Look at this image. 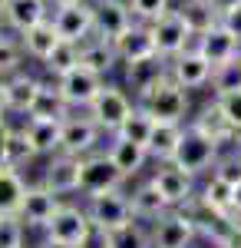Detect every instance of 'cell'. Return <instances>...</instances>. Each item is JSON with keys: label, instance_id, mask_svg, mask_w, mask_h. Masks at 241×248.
I'll return each mask as SVG.
<instances>
[{"label": "cell", "instance_id": "6da1fadb", "mask_svg": "<svg viewBox=\"0 0 241 248\" xmlns=\"http://www.w3.org/2000/svg\"><path fill=\"white\" fill-rule=\"evenodd\" d=\"M139 109H146L155 123H185L188 116V90H182L172 77L155 83L149 93L136 99Z\"/></svg>", "mask_w": 241, "mask_h": 248}, {"label": "cell", "instance_id": "7a4b0ae2", "mask_svg": "<svg viewBox=\"0 0 241 248\" xmlns=\"http://www.w3.org/2000/svg\"><path fill=\"white\" fill-rule=\"evenodd\" d=\"M43 232H46L50 242H60V245H70V248H90V242L96 238V225L86 205H73V202H63V209L56 212L53 222Z\"/></svg>", "mask_w": 241, "mask_h": 248}, {"label": "cell", "instance_id": "3957f363", "mask_svg": "<svg viewBox=\"0 0 241 248\" xmlns=\"http://www.w3.org/2000/svg\"><path fill=\"white\" fill-rule=\"evenodd\" d=\"M132 109H136V96H129L126 86L106 83V86L99 90V96L90 103L86 113H90V119H93L103 133L112 136V133H119V126L132 116Z\"/></svg>", "mask_w": 241, "mask_h": 248}, {"label": "cell", "instance_id": "277c9868", "mask_svg": "<svg viewBox=\"0 0 241 248\" xmlns=\"http://www.w3.org/2000/svg\"><path fill=\"white\" fill-rule=\"evenodd\" d=\"M218 159H222V149H218V142H211L208 136H202L198 129H192L185 123V136H182V142H179V149H175V166L179 169L192 172L195 179L198 175H208V172L218 166Z\"/></svg>", "mask_w": 241, "mask_h": 248}, {"label": "cell", "instance_id": "5b68a950", "mask_svg": "<svg viewBox=\"0 0 241 248\" xmlns=\"http://www.w3.org/2000/svg\"><path fill=\"white\" fill-rule=\"evenodd\" d=\"M129 179L116 169V162L109 159L106 149H99L93 155H83V169H79V192L90 195H103V192H116L122 189Z\"/></svg>", "mask_w": 241, "mask_h": 248}, {"label": "cell", "instance_id": "8992f818", "mask_svg": "<svg viewBox=\"0 0 241 248\" xmlns=\"http://www.w3.org/2000/svg\"><path fill=\"white\" fill-rule=\"evenodd\" d=\"M152 186L159 189V195L168 202V209H188L198 199V186L195 175L185 169H179L175 162H159L152 172Z\"/></svg>", "mask_w": 241, "mask_h": 248}, {"label": "cell", "instance_id": "52a82bcc", "mask_svg": "<svg viewBox=\"0 0 241 248\" xmlns=\"http://www.w3.org/2000/svg\"><path fill=\"white\" fill-rule=\"evenodd\" d=\"M86 212H90V218H93L96 232L122 229V225L132 222L129 192L116 189V192H103V195H90V199H86Z\"/></svg>", "mask_w": 241, "mask_h": 248}, {"label": "cell", "instance_id": "ba28073f", "mask_svg": "<svg viewBox=\"0 0 241 248\" xmlns=\"http://www.w3.org/2000/svg\"><path fill=\"white\" fill-rule=\"evenodd\" d=\"M56 33L60 40L66 43H86L90 37H96V10H93V0H83V3H70V7H56L53 14Z\"/></svg>", "mask_w": 241, "mask_h": 248}, {"label": "cell", "instance_id": "9c48e42d", "mask_svg": "<svg viewBox=\"0 0 241 248\" xmlns=\"http://www.w3.org/2000/svg\"><path fill=\"white\" fill-rule=\"evenodd\" d=\"M149 235L152 248H192V242L198 238V225L185 209H172L155 225H149Z\"/></svg>", "mask_w": 241, "mask_h": 248}, {"label": "cell", "instance_id": "30bf717a", "mask_svg": "<svg viewBox=\"0 0 241 248\" xmlns=\"http://www.w3.org/2000/svg\"><path fill=\"white\" fill-rule=\"evenodd\" d=\"M149 27H152V37H155V53L166 57V60H175L179 53H185L188 46H195V37L188 33L179 7H172L168 14H162L155 23H149Z\"/></svg>", "mask_w": 241, "mask_h": 248}, {"label": "cell", "instance_id": "8fae6325", "mask_svg": "<svg viewBox=\"0 0 241 248\" xmlns=\"http://www.w3.org/2000/svg\"><path fill=\"white\" fill-rule=\"evenodd\" d=\"M103 129L96 126L90 113L83 116H70V119H63V139H60V153L66 155H76V159H83V155H93L99 153V142H103Z\"/></svg>", "mask_w": 241, "mask_h": 248}, {"label": "cell", "instance_id": "7c38bea8", "mask_svg": "<svg viewBox=\"0 0 241 248\" xmlns=\"http://www.w3.org/2000/svg\"><path fill=\"white\" fill-rule=\"evenodd\" d=\"M63 209V195H56L50 186L43 182H33L27 195H23V205H20L17 218L27 225V229H46L53 222V215Z\"/></svg>", "mask_w": 241, "mask_h": 248}, {"label": "cell", "instance_id": "4fadbf2b", "mask_svg": "<svg viewBox=\"0 0 241 248\" xmlns=\"http://www.w3.org/2000/svg\"><path fill=\"white\" fill-rule=\"evenodd\" d=\"M211 73H215V66H211L195 46H188L185 53H179L175 60H168V77L175 79L182 90H202V86H211Z\"/></svg>", "mask_w": 241, "mask_h": 248}, {"label": "cell", "instance_id": "5bb4252c", "mask_svg": "<svg viewBox=\"0 0 241 248\" xmlns=\"http://www.w3.org/2000/svg\"><path fill=\"white\" fill-rule=\"evenodd\" d=\"M60 83V93L66 96V103H70V109H90V103H93L99 90L106 86V79L96 77L93 70H86V66H76L73 73H66L63 79H56Z\"/></svg>", "mask_w": 241, "mask_h": 248}, {"label": "cell", "instance_id": "9a60e30c", "mask_svg": "<svg viewBox=\"0 0 241 248\" xmlns=\"http://www.w3.org/2000/svg\"><path fill=\"white\" fill-rule=\"evenodd\" d=\"M188 126L192 129H198L202 136H208L211 142H218V149L228 153V149H235V129H231V123L225 119L222 106H218V99L211 96V103H205L198 113L188 119Z\"/></svg>", "mask_w": 241, "mask_h": 248}, {"label": "cell", "instance_id": "2e32d148", "mask_svg": "<svg viewBox=\"0 0 241 248\" xmlns=\"http://www.w3.org/2000/svg\"><path fill=\"white\" fill-rule=\"evenodd\" d=\"M93 10H96V37L109 40V43H116L136 23L126 0H93Z\"/></svg>", "mask_w": 241, "mask_h": 248}, {"label": "cell", "instance_id": "e0dca14e", "mask_svg": "<svg viewBox=\"0 0 241 248\" xmlns=\"http://www.w3.org/2000/svg\"><path fill=\"white\" fill-rule=\"evenodd\" d=\"M79 169H83V159L56 153V155H50V162H46V169L40 175V182L50 186L56 195H73V192H79Z\"/></svg>", "mask_w": 241, "mask_h": 248}, {"label": "cell", "instance_id": "ac0fdd59", "mask_svg": "<svg viewBox=\"0 0 241 248\" xmlns=\"http://www.w3.org/2000/svg\"><path fill=\"white\" fill-rule=\"evenodd\" d=\"M122 77H126V90H132V96L139 99V96L149 93L155 83H162V79L168 77V60L155 53V57L126 63V66H122Z\"/></svg>", "mask_w": 241, "mask_h": 248}, {"label": "cell", "instance_id": "d6986e66", "mask_svg": "<svg viewBox=\"0 0 241 248\" xmlns=\"http://www.w3.org/2000/svg\"><path fill=\"white\" fill-rule=\"evenodd\" d=\"M43 20H50V0H7L3 3V23L14 37L27 33Z\"/></svg>", "mask_w": 241, "mask_h": 248}, {"label": "cell", "instance_id": "ffe728a7", "mask_svg": "<svg viewBox=\"0 0 241 248\" xmlns=\"http://www.w3.org/2000/svg\"><path fill=\"white\" fill-rule=\"evenodd\" d=\"M195 50H198L211 66H222V63H228V60H235L241 53V40L235 37L225 23H218L211 33L195 37Z\"/></svg>", "mask_w": 241, "mask_h": 248}, {"label": "cell", "instance_id": "44dd1931", "mask_svg": "<svg viewBox=\"0 0 241 248\" xmlns=\"http://www.w3.org/2000/svg\"><path fill=\"white\" fill-rule=\"evenodd\" d=\"M129 205H132V218L142 222V225H155L162 215H168V202L159 195V189L152 186V179L139 182L136 189L129 192Z\"/></svg>", "mask_w": 241, "mask_h": 248}, {"label": "cell", "instance_id": "7402d4cb", "mask_svg": "<svg viewBox=\"0 0 241 248\" xmlns=\"http://www.w3.org/2000/svg\"><path fill=\"white\" fill-rule=\"evenodd\" d=\"M116 46V57L119 63H136V60H146V57H155V37H152V27L149 23H132L122 37L112 43Z\"/></svg>", "mask_w": 241, "mask_h": 248}, {"label": "cell", "instance_id": "603a6c76", "mask_svg": "<svg viewBox=\"0 0 241 248\" xmlns=\"http://www.w3.org/2000/svg\"><path fill=\"white\" fill-rule=\"evenodd\" d=\"M106 153H109V159L116 162V169L122 172L126 179H136L139 172L146 169V162L152 159L146 146H139V142H129V139H122V136H109V142H106Z\"/></svg>", "mask_w": 241, "mask_h": 248}, {"label": "cell", "instance_id": "cb8c5ba5", "mask_svg": "<svg viewBox=\"0 0 241 248\" xmlns=\"http://www.w3.org/2000/svg\"><path fill=\"white\" fill-rule=\"evenodd\" d=\"M73 109H70V103H66V96L60 93V83L56 79H43L40 83V93L33 99V109L27 119H56V123H63V119H70Z\"/></svg>", "mask_w": 241, "mask_h": 248}, {"label": "cell", "instance_id": "d4e9b609", "mask_svg": "<svg viewBox=\"0 0 241 248\" xmlns=\"http://www.w3.org/2000/svg\"><path fill=\"white\" fill-rule=\"evenodd\" d=\"M79 66L93 70L96 77H109L116 66H122L119 57H116V46L109 40H99V37H90L86 43H79Z\"/></svg>", "mask_w": 241, "mask_h": 248}, {"label": "cell", "instance_id": "484cf974", "mask_svg": "<svg viewBox=\"0 0 241 248\" xmlns=\"http://www.w3.org/2000/svg\"><path fill=\"white\" fill-rule=\"evenodd\" d=\"M23 133H27V139L37 149L40 159H50V155L60 153L63 123H56V119H23Z\"/></svg>", "mask_w": 241, "mask_h": 248}, {"label": "cell", "instance_id": "4316f807", "mask_svg": "<svg viewBox=\"0 0 241 248\" xmlns=\"http://www.w3.org/2000/svg\"><path fill=\"white\" fill-rule=\"evenodd\" d=\"M20 46H23L27 60L43 63V60L60 46V33H56L53 20H43V23H37V27H30L27 33H20Z\"/></svg>", "mask_w": 241, "mask_h": 248}, {"label": "cell", "instance_id": "83f0119b", "mask_svg": "<svg viewBox=\"0 0 241 248\" xmlns=\"http://www.w3.org/2000/svg\"><path fill=\"white\" fill-rule=\"evenodd\" d=\"M40 83L43 79L37 77V73H30V70H20L17 77L7 79V93H10V113L14 116H30V109H33V99H37L40 93Z\"/></svg>", "mask_w": 241, "mask_h": 248}, {"label": "cell", "instance_id": "f1b7e54d", "mask_svg": "<svg viewBox=\"0 0 241 248\" xmlns=\"http://www.w3.org/2000/svg\"><path fill=\"white\" fill-rule=\"evenodd\" d=\"M182 136H185V123H155L152 139H149V146H146L149 155H152V162H155V166H159V162H172L179 142H182Z\"/></svg>", "mask_w": 241, "mask_h": 248}, {"label": "cell", "instance_id": "f546056e", "mask_svg": "<svg viewBox=\"0 0 241 248\" xmlns=\"http://www.w3.org/2000/svg\"><path fill=\"white\" fill-rule=\"evenodd\" d=\"M231 202H235V186L225 182L222 175L208 172V179H205L202 189H198V205H205V209L215 212V215H231Z\"/></svg>", "mask_w": 241, "mask_h": 248}, {"label": "cell", "instance_id": "4dcf8cb0", "mask_svg": "<svg viewBox=\"0 0 241 248\" xmlns=\"http://www.w3.org/2000/svg\"><path fill=\"white\" fill-rule=\"evenodd\" d=\"M30 189V182L23 179V172L14 166H3L0 169V218L3 215H17L23 205V195Z\"/></svg>", "mask_w": 241, "mask_h": 248}, {"label": "cell", "instance_id": "1f68e13d", "mask_svg": "<svg viewBox=\"0 0 241 248\" xmlns=\"http://www.w3.org/2000/svg\"><path fill=\"white\" fill-rule=\"evenodd\" d=\"M179 14H182V20H185L192 37H205V33H211L222 23V17L211 10L208 0H182L179 3Z\"/></svg>", "mask_w": 241, "mask_h": 248}, {"label": "cell", "instance_id": "d6a6232c", "mask_svg": "<svg viewBox=\"0 0 241 248\" xmlns=\"http://www.w3.org/2000/svg\"><path fill=\"white\" fill-rule=\"evenodd\" d=\"M99 238V248H152V235L142 222L132 218L129 225L122 229H112V232H96Z\"/></svg>", "mask_w": 241, "mask_h": 248}, {"label": "cell", "instance_id": "836d02e7", "mask_svg": "<svg viewBox=\"0 0 241 248\" xmlns=\"http://www.w3.org/2000/svg\"><path fill=\"white\" fill-rule=\"evenodd\" d=\"M40 66L46 70V77H50V79H63L66 73H73L76 66H79V43H66V40H60V46H56Z\"/></svg>", "mask_w": 241, "mask_h": 248}, {"label": "cell", "instance_id": "e575fe53", "mask_svg": "<svg viewBox=\"0 0 241 248\" xmlns=\"http://www.w3.org/2000/svg\"><path fill=\"white\" fill-rule=\"evenodd\" d=\"M40 155L37 149L30 146V139L23 133V123L20 126H10V133H7V166H14V169H27L30 162H37Z\"/></svg>", "mask_w": 241, "mask_h": 248}, {"label": "cell", "instance_id": "d590c367", "mask_svg": "<svg viewBox=\"0 0 241 248\" xmlns=\"http://www.w3.org/2000/svg\"><path fill=\"white\" fill-rule=\"evenodd\" d=\"M20 70H27V53H23V46H20V37L3 33V37H0V79L17 77Z\"/></svg>", "mask_w": 241, "mask_h": 248}, {"label": "cell", "instance_id": "8d00e7d4", "mask_svg": "<svg viewBox=\"0 0 241 248\" xmlns=\"http://www.w3.org/2000/svg\"><path fill=\"white\" fill-rule=\"evenodd\" d=\"M152 129H155V119L146 113V109H132V116L119 126V133L112 136H122V139H129V142H139V146H149V139H152Z\"/></svg>", "mask_w": 241, "mask_h": 248}, {"label": "cell", "instance_id": "74e56055", "mask_svg": "<svg viewBox=\"0 0 241 248\" xmlns=\"http://www.w3.org/2000/svg\"><path fill=\"white\" fill-rule=\"evenodd\" d=\"M235 90H241V53L222 66H215V73H211V96L235 93Z\"/></svg>", "mask_w": 241, "mask_h": 248}, {"label": "cell", "instance_id": "f35d334b", "mask_svg": "<svg viewBox=\"0 0 241 248\" xmlns=\"http://www.w3.org/2000/svg\"><path fill=\"white\" fill-rule=\"evenodd\" d=\"M136 23H155V20L172 10V0H126Z\"/></svg>", "mask_w": 241, "mask_h": 248}, {"label": "cell", "instance_id": "ab89813d", "mask_svg": "<svg viewBox=\"0 0 241 248\" xmlns=\"http://www.w3.org/2000/svg\"><path fill=\"white\" fill-rule=\"evenodd\" d=\"M27 245V225L17 215H3L0 218V248H23Z\"/></svg>", "mask_w": 241, "mask_h": 248}, {"label": "cell", "instance_id": "60d3db41", "mask_svg": "<svg viewBox=\"0 0 241 248\" xmlns=\"http://www.w3.org/2000/svg\"><path fill=\"white\" fill-rule=\"evenodd\" d=\"M215 175H222L225 182H241V149H228V153H222V159H218V166H215Z\"/></svg>", "mask_w": 241, "mask_h": 248}, {"label": "cell", "instance_id": "b9f144b4", "mask_svg": "<svg viewBox=\"0 0 241 248\" xmlns=\"http://www.w3.org/2000/svg\"><path fill=\"white\" fill-rule=\"evenodd\" d=\"M215 99H218V106H222L225 119L231 123V129L238 133L241 129V90H235V93H222V96H215Z\"/></svg>", "mask_w": 241, "mask_h": 248}, {"label": "cell", "instance_id": "7bdbcfd3", "mask_svg": "<svg viewBox=\"0 0 241 248\" xmlns=\"http://www.w3.org/2000/svg\"><path fill=\"white\" fill-rule=\"evenodd\" d=\"M208 3H211V10H215L218 17H228L231 10H238V7H241V0H208Z\"/></svg>", "mask_w": 241, "mask_h": 248}, {"label": "cell", "instance_id": "ee69618b", "mask_svg": "<svg viewBox=\"0 0 241 248\" xmlns=\"http://www.w3.org/2000/svg\"><path fill=\"white\" fill-rule=\"evenodd\" d=\"M7 133H10V119H0V169L7 166Z\"/></svg>", "mask_w": 241, "mask_h": 248}, {"label": "cell", "instance_id": "f6af8a7d", "mask_svg": "<svg viewBox=\"0 0 241 248\" xmlns=\"http://www.w3.org/2000/svg\"><path fill=\"white\" fill-rule=\"evenodd\" d=\"M222 23H225V27H228V30H231V33L241 40V7H238V10H231L228 17H222Z\"/></svg>", "mask_w": 241, "mask_h": 248}, {"label": "cell", "instance_id": "bcb514c9", "mask_svg": "<svg viewBox=\"0 0 241 248\" xmlns=\"http://www.w3.org/2000/svg\"><path fill=\"white\" fill-rule=\"evenodd\" d=\"M10 93H7V79H0V119H10Z\"/></svg>", "mask_w": 241, "mask_h": 248}, {"label": "cell", "instance_id": "7dc6e473", "mask_svg": "<svg viewBox=\"0 0 241 248\" xmlns=\"http://www.w3.org/2000/svg\"><path fill=\"white\" fill-rule=\"evenodd\" d=\"M231 212L241 215V182H235V202H231Z\"/></svg>", "mask_w": 241, "mask_h": 248}, {"label": "cell", "instance_id": "c3c4849f", "mask_svg": "<svg viewBox=\"0 0 241 248\" xmlns=\"http://www.w3.org/2000/svg\"><path fill=\"white\" fill-rule=\"evenodd\" d=\"M70 3H83V0H50L53 10H56V7H70Z\"/></svg>", "mask_w": 241, "mask_h": 248}, {"label": "cell", "instance_id": "681fc988", "mask_svg": "<svg viewBox=\"0 0 241 248\" xmlns=\"http://www.w3.org/2000/svg\"><path fill=\"white\" fill-rule=\"evenodd\" d=\"M37 248H70V245H60V242H50V238H43V245H37Z\"/></svg>", "mask_w": 241, "mask_h": 248}, {"label": "cell", "instance_id": "f907efd6", "mask_svg": "<svg viewBox=\"0 0 241 248\" xmlns=\"http://www.w3.org/2000/svg\"><path fill=\"white\" fill-rule=\"evenodd\" d=\"M7 33V23H3V14H0V37Z\"/></svg>", "mask_w": 241, "mask_h": 248}, {"label": "cell", "instance_id": "816d5d0a", "mask_svg": "<svg viewBox=\"0 0 241 248\" xmlns=\"http://www.w3.org/2000/svg\"><path fill=\"white\" fill-rule=\"evenodd\" d=\"M3 3H7V0H0V14H3Z\"/></svg>", "mask_w": 241, "mask_h": 248}, {"label": "cell", "instance_id": "f5cc1de1", "mask_svg": "<svg viewBox=\"0 0 241 248\" xmlns=\"http://www.w3.org/2000/svg\"><path fill=\"white\" fill-rule=\"evenodd\" d=\"M23 248H30V245H23Z\"/></svg>", "mask_w": 241, "mask_h": 248}]
</instances>
